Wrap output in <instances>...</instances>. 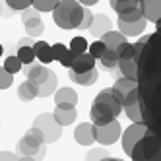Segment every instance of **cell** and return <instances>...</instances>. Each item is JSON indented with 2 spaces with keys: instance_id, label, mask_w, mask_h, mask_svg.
<instances>
[{
  "instance_id": "4dcf8cb0",
  "label": "cell",
  "mask_w": 161,
  "mask_h": 161,
  "mask_svg": "<svg viewBox=\"0 0 161 161\" xmlns=\"http://www.w3.org/2000/svg\"><path fill=\"white\" fill-rule=\"evenodd\" d=\"M21 66H24V62L19 60V56L18 54H12V56H8V58L4 60V68L10 72V74H18V72H21Z\"/></svg>"
},
{
  "instance_id": "4fadbf2b",
  "label": "cell",
  "mask_w": 161,
  "mask_h": 161,
  "mask_svg": "<svg viewBox=\"0 0 161 161\" xmlns=\"http://www.w3.org/2000/svg\"><path fill=\"white\" fill-rule=\"evenodd\" d=\"M49 70H51V68L43 66V62H41V64H37L35 60L29 62V64H24V66H21V72L25 74V78H27V80H31V82H35L37 86L43 82L45 78H47Z\"/></svg>"
},
{
  "instance_id": "4316f807",
  "label": "cell",
  "mask_w": 161,
  "mask_h": 161,
  "mask_svg": "<svg viewBox=\"0 0 161 161\" xmlns=\"http://www.w3.org/2000/svg\"><path fill=\"white\" fill-rule=\"evenodd\" d=\"M119 72H120V76H126V78L136 80L138 78V62L134 58L119 60Z\"/></svg>"
},
{
  "instance_id": "60d3db41",
  "label": "cell",
  "mask_w": 161,
  "mask_h": 161,
  "mask_svg": "<svg viewBox=\"0 0 161 161\" xmlns=\"http://www.w3.org/2000/svg\"><path fill=\"white\" fill-rule=\"evenodd\" d=\"M0 159H19V155H16L12 152H0Z\"/></svg>"
},
{
  "instance_id": "e0dca14e",
  "label": "cell",
  "mask_w": 161,
  "mask_h": 161,
  "mask_svg": "<svg viewBox=\"0 0 161 161\" xmlns=\"http://www.w3.org/2000/svg\"><path fill=\"white\" fill-rule=\"evenodd\" d=\"M95 56L91 54L89 51H84V53H80L74 56V60H72V66H70V70L74 72H86V70H91V68L95 66Z\"/></svg>"
},
{
  "instance_id": "8d00e7d4",
  "label": "cell",
  "mask_w": 161,
  "mask_h": 161,
  "mask_svg": "<svg viewBox=\"0 0 161 161\" xmlns=\"http://www.w3.org/2000/svg\"><path fill=\"white\" fill-rule=\"evenodd\" d=\"M70 49H72L76 54H80V53L87 51V41H86L84 37H74V39L70 41Z\"/></svg>"
},
{
  "instance_id": "ac0fdd59",
  "label": "cell",
  "mask_w": 161,
  "mask_h": 161,
  "mask_svg": "<svg viewBox=\"0 0 161 161\" xmlns=\"http://www.w3.org/2000/svg\"><path fill=\"white\" fill-rule=\"evenodd\" d=\"M68 76H70V80H72L74 84H78V86H93L97 82V78H99V70H97L95 66L91 68V70H86V72H74V70H70Z\"/></svg>"
},
{
  "instance_id": "f546056e",
  "label": "cell",
  "mask_w": 161,
  "mask_h": 161,
  "mask_svg": "<svg viewBox=\"0 0 161 161\" xmlns=\"http://www.w3.org/2000/svg\"><path fill=\"white\" fill-rule=\"evenodd\" d=\"M117 54H119V60H126V58H134V43L128 41H122L119 47H117Z\"/></svg>"
},
{
  "instance_id": "74e56055",
  "label": "cell",
  "mask_w": 161,
  "mask_h": 161,
  "mask_svg": "<svg viewBox=\"0 0 161 161\" xmlns=\"http://www.w3.org/2000/svg\"><path fill=\"white\" fill-rule=\"evenodd\" d=\"M105 43H103L101 39H97V41H93V43H91V45H87V51L91 53V54H93L95 56V58H99V56L103 54V53H105Z\"/></svg>"
},
{
  "instance_id": "7a4b0ae2",
  "label": "cell",
  "mask_w": 161,
  "mask_h": 161,
  "mask_svg": "<svg viewBox=\"0 0 161 161\" xmlns=\"http://www.w3.org/2000/svg\"><path fill=\"white\" fill-rule=\"evenodd\" d=\"M84 6L78 0H60L53 10V19L60 29H76L82 21Z\"/></svg>"
},
{
  "instance_id": "ee69618b",
  "label": "cell",
  "mask_w": 161,
  "mask_h": 161,
  "mask_svg": "<svg viewBox=\"0 0 161 161\" xmlns=\"http://www.w3.org/2000/svg\"><path fill=\"white\" fill-rule=\"evenodd\" d=\"M4 54V47H2V45H0V56H2Z\"/></svg>"
},
{
  "instance_id": "2e32d148",
  "label": "cell",
  "mask_w": 161,
  "mask_h": 161,
  "mask_svg": "<svg viewBox=\"0 0 161 161\" xmlns=\"http://www.w3.org/2000/svg\"><path fill=\"white\" fill-rule=\"evenodd\" d=\"M99 62H101V68L103 70H107L114 76H119V54H117V49H105V53H103L99 56Z\"/></svg>"
},
{
  "instance_id": "ab89813d",
  "label": "cell",
  "mask_w": 161,
  "mask_h": 161,
  "mask_svg": "<svg viewBox=\"0 0 161 161\" xmlns=\"http://www.w3.org/2000/svg\"><path fill=\"white\" fill-rule=\"evenodd\" d=\"M101 157L103 159H113L107 149H91V152L86 155V159H101Z\"/></svg>"
},
{
  "instance_id": "b9f144b4",
  "label": "cell",
  "mask_w": 161,
  "mask_h": 161,
  "mask_svg": "<svg viewBox=\"0 0 161 161\" xmlns=\"http://www.w3.org/2000/svg\"><path fill=\"white\" fill-rule=\"evenodd\" d=\"M33 43H35V41H33V37H21L19 41H18V47H21V45H33Z\"/></svg>"
},
{
  "instance_id": "44dd1931",
  "label": "cell",
  "mask_w": 161,
  "mask_h": 161,
  "mask_svg": "<svg viewBox=\"0 0 161 161\" xmlns=\"http://www.w3.org/2000/svg\"><path fill=\"white\" fill-rule=\"evenodd\" d=\"M95 101H101V103H105V105H109L114 113H117V117L122 113V105H120V101L117 99V95H114V89L113 87H107V89H101Z\"/></svg>"
},
{
  "instance_id": "ba28073f",
  "label": "cell",
  "mask_w": 161,
  "mask_h": 161,
  "mask_svg": "<svg viewBox=\"0 0 161 161\" xmlns=\"http://www.w3.org/2000/svg\"><path fill=\"white\" fill-rule=\"evenodd\" d=\"M120 138V124L117 122V119L107 122V124H101L97 126V136H95V140L101 144V146H111L114 144Z\"/></svg>"
},
{
  "instance_id": "6da1fadb",
  "label": "cell",
  "mask_w": 161,
  "mask_h": 161,
  "mask_svg": "<svg viewBox=\"0 0 161 161\" xmlns=\"http://www.w3.org/2000/svg\"><path fill=\"white\" fill-rule=\"evenodd\" d=\"M138 105L142 120L161 138V33L146 37L138 58Z\"/></svg>"
},
{
  "instance_id": "9a60e30c",
  "label": "cell",
  "mask_w": 161,
  "mask_h": 161,
  "mask_svg": "<svg viewBox=\"0 0 161 161\" xmlns=\"http://www.w3.org/2000/svg\"><path fill=\"white\" fill-rule=\"evenodd\" d=\"M51 47H53V56H54L56 62H60V64L66 66V68L72 66V60H74L76 53H74L70 47H66L64 43H54V45H51Z\"/></svg>"
},
{
  "instance_id": "836d02e7",
  "label": "cell",
  "mask_w": 161,
  "mask_h": 161,
  "mask_svg": "<svg viewBox=\"0 0 161 161\" xmlns=\"http://www.w3.org/2000/svg\"><path fill=\"white\" fill-rule=\"evenodd\" d=\"M126 117H128L132 122H140L142 120V111H140V105L138 103H134V105H128V107H122Z\"/></svg>"
},
{
  "instance_id": "d590c367",
  "label": "cell",
  "mask_w": 161,
  "mask_h": 161,
  "mask_svg": "<svg viewBox=\"0 0 161 161\" xmlns=\"http://www.w3.org/2000/svg\"><path fill=\"white\" fill-rule=\"evenodd\" d=\"M4 2H6V6L12 8L14 12H21V10H25V8L31 6L33 0H4Z\"/></svg>"
},
{
  "instance_id": "cb8c5ba5",
  "label": "cell",
  "mask_w": 161,
  "mask_h": 161,
  "mask_svg": "<svg viewBox=\"0 0 161 161\" xmlns=\"http://www.w3.org/2000/svg\"><path fill=\"white\" fill-rule=\"evenodd\" d=\"M54 103L56 105H78V93L72 87H62L54 93Z\"/></svg>"
},
{
  "instance_id": "d4e9b609",
  "label": "cell",
  "mask_w": 161,
  "mask_h": 161,
  "mask_svg": "<svg viewBox=\"0 0 161 161\" xmlns=\"http://www.w3.org/2000/svg\"><path fill=\"white\" fill-rule=\"evenodd\" d=\"M54 87H56V74H54L53 70H49L47 78H45L43 82L37 86V89H39L37 97H41V99H47V97L53 93V91H54Z\"/></svg>"
},
{
  "instance_id": "f35d334b",
  "label": "cell",
  "mask_w": 161,
  "mask_h": 161,
  "mask_svg": "<svg viewBox=\"0 0 161 161\" xmlns=\"http://www.w3.org/2000/svg\"><path fill=\"white\" fill-rule=\"evenodd\" d=\"M91 19H93V14H91V10H89V6H84V16H82V21H80V25H78V29H87L89 25H91Z\"/></svg>"
},
{
  "instance_id": "d6986e66",
  "label": "cell",
  "mask_w": 161,
  "mask_h": 161,
  "mask_svg": "<svg viewBox=\"0 0 161 161\" xmlns=\"http://www.w3.org/2000/svg\"><path fill=\"white\" fill-rule=\"evenodd\" d=\"M113 27V24H111V19H109V16H105V14H95L93 16V19H91V25L87 27L89 29V33L93 37H101L105 31H109Z\"/></svg>"
},
{
  "instance_id": "d6a6232c",
  "label": "cell",
  "mask_w": 161,
  "mask_h": 161,
  "mask_svg": "<svg viewBox=\"0 0 161 161\" xmlns=\"http://www.w3.org/2000/svg\"><path fill=\"white\" fill-rule=\"evenodd\" d=\"M58 2H60V0H33L31 6L35 10H39V12H53L54 6Z\"/></svg>"
},
{
  "instance_id": "277c9868",
  "label": "cell",
  "mask_w": 161,
  "mask_h": 161,
  "mask_svg": "<svg viewBox=\"0 0 161 161\" xmlns=\"http://www.w3.org/2000/svg\"><path fill=\"white\" fill-rule=\"evenodd\" d=\"M130 157L136 161H149V159L161 161V138L147 128L144 132V136L134 144Z\"/></svg>"
},
{
  "instance_id": "5bb4252c",
  "label": "cell",
  "mask_w": 161,
  "mask_h": 161,
  "mask_svg": "<svg viewBox=\"0 0 161 161\" xmlns=\"http://www.w3.org/2000/svg\"><path fill=\"white\" fill-rule=\"evenodd\" d=\"M53 117L60 126H70V124H74V120L78 117V111L74 105H56V109L53 111Z\"/></svg>"
},
{
  "instance_id": "52a82bcc",
  "label": "cell",
  "mask_w": 161,
  "mask_h": 161,
  "mask_svg": "<svg viewBox=\"0 0 161 161\" xmlns=\"http://www.w3.org/2000/svg\"><path fill=\"white\" fill-rule=\"evenodd\" d=\"M146 130H147V124H146L144 120H140V122H132L128 128H124V134H122V149H124V153L128 155V157H130V153H132L134 144L144 136Z\"/></svg>"
},
{
  "instance_id": "8fae6325",
  "label": "cell",
  "mask_w": 161,
  "mask_h": 161,
  "mask_svg": "<svg viewBox=\"0 0 161 161\" xmlns=\"http://www.w3.org/2000/svg\"><path fill=\"white\" fill-rule=\"evenodd\" d=\"M113 89H114V95H117V99L120 101V105L124 103V99L128 97L132 91L138 89V82L132 78H126V76H119L117 80H114L113 84Z\"/></svg>"
},
{
  "instance_id": "7bdbcfd3",
  "label": "cell",
  "mask_w": 161,
  "mask_h": 161,
  "mask_svg": "<svg viewBox=\"0 0 161 161\" xmlns=\"http://www.w3.org/2000/svg\"><path fill=\"white\" fill-rule=\"evenodd\" d=\"M78 2L82 4V6H93V4L99 2V0H78Z\"/></svg>"
},
{
  "instance_id": "30bf717a",
  "label": "cell",
  "mask_w": 161,
  "mask_h": 161,
  "mask_svg": "<svg viewBox=\"0 0 161 161\" xmlns=\"http://www.w3.org/2000/svg\"><path fill=\"white\" fill-rule=\"evenodd\" d=\"M95 136H97V126L93 122H82L74 128V140L80 146H91L93 142H97Z\"/></svg>"
},
{
  "instance_id": "7402d4cb",
  "label": "cell",
  "mask_w": 161,
  "mask_h": 161,
  "mask_svg": "<svg viewBox=\"0 0 161 161\" xmlns=\"http://www.w3.org/2000/svg\"><path fill=\"white\" fill-rule=\"evenodd\" d=\"M37 93H39L37 84L31 82V80H27V78H25V82H21L18 86V97H19V101H24V103H29L33 99H37Z\"/></svg>"
},
{
  "instance_id": "f6af8a7d",
  "label": "cell",
  "mask_w": 161,
  "mask_h": 161,
  "mask_svg": "<svg viewBox=\"0 0 161 161\" xmlns=\"http://www.w3.org/2000/svg\"><path fill=\"white\" fill-rule=\"evenodd\" d=\"M0 128H2V124H0Z\"/></svg>"
},
{
  "instance_id": "9c48e42d",
  "label": "cell",
  "mask_w": 161,
  "mask_h": 161,
  "mask_svg": "<svg viewBox=\"0 0 161 161\" xmlns=\"http://www.w3.org/2000/svg\"><path fill=\"white\" fill-rule=\"evenodd\" d=\"M89 117H91V122H93L95 126H101V124H107V122L117 119V113H114L109 105H105V103L93 101L91 111H89Z\"/></svg>"
},
{
  "instance_id": "3957f363",
  "label": "cell",
  "mask_w": 161,
  "mask_h": 161,
  "mask_svg": "<svg viewBox=\"0 0 161 161\" xmlns=\"http://www.w3.org/2000/svg\"><path fill=\"white\" fill-rule=\"evenodd\" d=\"M18 149H19V155L24 159H43L47 155V142H45L43 134L35 126H31V128L19 138Z\"/></svg>"
},
{
  "instance_id": "ffe728a7",
  "label": "cell",
  "mask_w": 161,
  "mask_h": 161,
  "mask_svg": "<svg viewBox=\"0 0 161 161\" xmlns=\"http://www.w3.org/2000/svg\"><path fill=\"white\" fill-rule=\"evenodd\" d=\"M142 14L147 21L155 24V19L161 18V0H140Z\"/></svg>"
},
{
  "instance_id": "1f68e13d",
  "label": "cell",
  "mask_w": 161,
  "mask_h": 161,
  "mask_svg": "<svg viewBox=\"0 0 161 161\" xmlns=\"http://www.w3.org/2000/svg\"><path fill=\"white\" fill-rule=\"evenodd\" d=\"M140 18H144L140 6L130 8V10H124V12L119 14V19H122V21H136V19H140Z\"/></svg>"
},
{
  "instance_id": "5b68a950",
  "label": "cell",
  "mask_w": 161,
  "mask_h": 161,
  "mask_svg": "<svg viewBox=\"0 0 161 161\" xmlns=\"http://www.w3.org/2000/svg\"><path fill=\"white\" fill-rule=\"evenodd\" d=\"M33 126L43 134V138H45L47 144L56 142L62 136V130H64V126H60L54 120L53 113H41L39 117H35V120H33Z\"/></svg>"
},
{
  "instance_id": "f1b7e54d",
  "label": "cell",
  "mask_w": 161,
  "mask_h": 161,
  "mask_svg": "<svg viewBox=\"0 0 161 161\" xmlns=\"http://www.w3.org/2000/svg\"><path fill=\"white\" fill-rule=\"evenodd\" d=\"M19 56V60L24 62V64H29L35 60V51H33V45H21V47H18V53Z\"/></svg>"
},
{
  "instance_id": "83f0119b",
  "label": "cell",
  "mask_w": 161,
  "mask_h": 161,
  "mask_svg": "<svg viewBox=\"0 0 161 161\" xmlns=\"http://www.w3.org/2000/svg\"><path fill=\"white\" fill-rule=\"evenodd\" d=\"M109 4H111V8L117 14H120V12H124V10L140 6V0H109Z\"/></svg>"
},
{
  "instance_id": "7c38bea8",
  "label": "cell",
  "mask_w": 161,
  "mask_h": 161,
  "mask_svg": "<svg viewBox=\"0 0 161 161\" xmlns=\"http://www.w3.org/2000/svg\"><path fill=\"white\" fill-rule=\"evenodd\" d=\"M117 25H119V31H122L126 37H140L146 25H147V19L146 18H140L136 21H122V19H117Z\"/></svg>"
},
{
  "instance_id": "8992f818",
  "label": "cell",
  "mask_w": 161,
  "mask_h": 161,
  "mask_svg": "<svg viewBox=\"0 0 161 161\" xmlns=\"http://www.w3.org/2000/svg\"><path fill=\"white\" fill-rule=\"evenodd\" d=\"M21 21H24V27H25V33L29 37H39L45 33V24L39 16V10H35L33 6L21 10Z\"/></svg>"
},
{
  "instance_id": "603a6c76",
  "label": "cell",
  "mask_w": 161,
  "mask_h": 161,
  "mask_svg": "<svg viewBox=\"0 0 161 161\" xmlns=\"http://www.w3.org/2000/svg\"><path fill=\"white\" fill-rule=\"evenodd\" d=\"M33 51H35V58H39L43 64H51L54 60L53 47L47 41H35V43H33Z\"/></svg>"
},
{
  "instance_id": "e575fe53",
  "label": "cell",
  "mask_w": 161,
  "mask_h": 161,
  "mask_svg": "<svg viewBox=\"0 0 161 161\" xmlns=\"http://www.w3.org/2000/svg\"><path fill=\"white\" fill-rule=\"evenodd\" d=\"M14 84V74H10L4 66H0V89H8Z\"/></svg>"
},
{
  "instance_id": "484cf974",
  "label": "cell",
  "mask_w": 161,
  "mask_h": 161,
  "mask_svg": "<svg viewBox=\"0 0 161 161\" xmlns=\"http://www.w3.org/2000/svg\"><path fill=\"white\" fill-rule=\"evenodd\" d=\"M99 39L105 43V47H109V49H117L122 41H126V35H124L122 31H113V29H109V31L103 33Z\"/></svg>"
}]
</instances>
